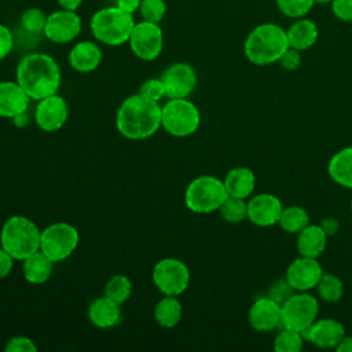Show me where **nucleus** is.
<instances>
[{"instance_id": "33", "label": "nucleus", "mask_w": 352, "mask_h": 352, "mask_svg": "<svg viewBox=\"0 0 352 352\" xmlns=\"http://www.w3.org/2000/svg\"><path fill=\"white\" fill-rule=\"evenodd\" d=\"M47 16L48 15L37 7L26 8L21 15V26L28 33H43L47 23Z\"/></svg>"}, {"instance_id": "36", "label": "nucleus", "mask_w": 352, "mask_h": 352, "mask_svg": "<svg viewBox=\"0 0 352 352\" xmlns=\"http://www.w3.org/2000/svg\"><path fill=\"white\" fill-rule=\"evenodd\" d=\"M139 94L144 98H148L151 100L160 102L162 98H165V88L160 77L148 78L143 81V84L139 88Z\"/></svg>"}, {"instance_id": "48", "label": "nucleus", "mask_w": 352, "mask_h": 352, "mask_svg": "<svg viewBox=\"0 0 352 352\" xmlns=\"http://www.w3.org/2000/svg\"><path fill=\"white\" fill-rule=\"evenodd\" d=\"M351 212H352V201H351Z\"/></svg>"}, {"instance_id": "19", "label": "nucleus", "mask_w": 352, "mask_h": 352, "mask_svg": "<svg viewBox=\"0 0 352 352\" xmlns=\"http://www.w3.org/2000/svg\"><path fill=\"white\" fill-rule=\"evenodd\" d=\"M30 98L16 81L0 82V117L14 118L29 107Z\"/></svg>"}, {"instance_id": "43", "label": "nucleus", "mask_w": 352, "mask_h": 352, "mask_svg": "<svg viewBox=\"0 0 352 352\" xmlns=\"http://www.w3.org/2000/svg\"><path fill=\"white\" fill-rule=\"evenodd\" d=\"M320 226H322V228L326 231L327 235H334V234L337 232L338 227H340L337 219H334V217H326V219H323V221L320 223Z\"/></svg>"}, {"instance_id": "1", "label": "nucleus", "mask_w": 352, "mask_h": 352, "mask_svg": "<svg viewBox=\"0 0 352 352\" xmlns=\"http://www.w3.org/2000/svg\"><path fill=\"white\" fill-rule=\"evenodd\" d=\"M116 126L129 140L147 139L161 126V106L140 94L131 95L117 110Z\"/></svg>"}, {"instance_id": "14", "label": "nucleus", "mask_w": 352, "mask_h": 352, "mask_svg": "<svg viewBox=\"0 0 352 352\" xmlns=\"http://www.w3.org/2000/svg\"><path fill=\"white\" fill-rule=\"evenodd\" d=\"M323 272L318 258L298 256L287 265L285 279L294 292H308L316 287Z\"/></svg>"}, {"instance_id": "15", "label": "nucleus", "mask_w": 352, "mask_h": 352, "mask_svg": "<svg viewBox=\"0 0 352 352\" xmlns=\"http://www.w3.org/2000/svg\"><path fill=\"white\" fill-rule=\"evenodd\" d=\"M67 116V103L60 95L54 94L51 96L37 100V106L34 110V121L41 131H59L66 124Z\"/></svg>"}, {"instance_id": "27", "label": "nucleus", "mask_w": 352, "mask_h": 352, "mask_svg": "<svg viewBox=\"0 0 352 352\" xmlns=\"http://www.w3.org/2000/svg\"><path fill=\"white\" fill-rule=\"evenodd\" d=\"M183 307L177 296H165L154 307L155 322L165 329H172L182 320Z\"/></svg>"}, {"instance_id": "32", "label": "nucleus", "mask_w": 352, "mask_h": 352, "mask_svg": "<svg viewBox=\"0 0 352 352\" xmlns=\"http://www.w3.org/2000/svg\"><path fill=\"white\" fill-rule=\"evenodd\" d=\"M221 217L231 224H236L248 219V201L243 198L227 197L219 208Z\"/></svg>"}, {"instance_id": "37", "label": "nucleus", "mask_w": 352, "mask_h": 352, "mask_svg": "<svg viewBox=\"0 0 352 352\" xmlns=\"http://www.w3.org/2000/svg\"><path fill=\"white\" fill-rule=\"evenodd\" d=\"M6 352H36L37 346L36 344L25 336H16L8 340V342L4 346Z\"/></svg>"}, {"instance_id": "44", "label": "nucleus", "mask_w": 352, "mask_h": 352, "mask_svg": "<svg viewBox=\"0 0 352 352\" xmlns=\"http://www.w3.org/2000/svg\"><path fill=\"white\" fill-rule=\"evenodd\" d=\"M56 1L62 10H67V11H77L82 4V0H56Z\"/></svg>"}, {"instance_id": "47", "label": "nucleus", "mask_w": 352, "mask_h": 352, "mask_svg": "<svg viewBox=\"0 0 352 352\" xmlns=\"http://www.w3.org/2000/svg\"><path fill=\"white\" fill-rule=\"evenodd\" d=\"M333 0H315V4H330Z\"/></svg>"}, {"instance_id": "46", "label": "nucleus", "mask_w": 352, "mask_h": 352, "mask_svg": "<svg viewBox=\"0 0 352 352\" xmlns=\"http://www.w3.org/2000/svg\"><path fill=\"white\" fill-rule=\"evenodd\" d=\"M336 349L338 352H352V336H344Z\"/></svg>"}, {"instance_id": "6", "label": "nucleus", "mask_w": 352, "mask_h": 352, "mask_svg": "<svg viewBox=\"0 0 352 352\" xmlns=\"http://www.w3.org/2000/svg\"><path fill=\"white\" fill-rule=\"evenodd\" d=\"M228 197L223 180L212 175H202L191 180L184 191L186 206L198 214L219 210Z\"/></svg>"}, {"instance_id": "30", "label": "nucleus", "mask_w": 352, "mask_h": 352, "mask_svg": "<svg viewBox=\"0 0 352 352\" xmlns=\"http://www.w3.org/2000/svg\"><path fill=\"white\" fill-rule=\"evenodd\" d=\"M132 293V283L129 278L122 274L113 275L104 285V296L117 304H124L129 300Z\"/></svg>"}, {"instance_id": "22", "label": "nucleus", "mask_w": 352, "mask_h": 352, "mask_svg": "<svg viewBox=\"0 0 352 352\" xmlns=\"http://www.w3.org/2000/svg\"><path fill=\"white\" fill-rule=\"evenodd\" d=\"M327 238L320 224H308L297 234V252L300 256L318 258L326 250Z\"/></svg>"}, {"instance_id": "13", "label": "nucleus", "mask_w": 352, "mask_h": 352, "mask_svg": "<svg viewBox=\"0 0 352 352\" xmlns=\"http://www.w3.org/2000/svg\"><path fill=\"white\" fill-rule=\"evenodd\" d=\"M82 29V22L77 11L58 10L47 16L44 36L55 44H66L73 41Z\"/></svg>"}, {"instance_id": "25", "label": "nucleus", "mask_w": 352, "mask_h": 352, "mask_svg": "<svg viewBox=\"0 0 352 352\" xmlns=\"http://www.w3.org/2000/svg\"><path fill=\"white\" fill-rule=\"evenodd\" d=\"M327 173L333 182L352 190V146L341 148L330 158Z\"/></svg>"}, {"instance_id": "7", "label": "nucleus", "mask_w": 352, "mask_h": 352, "mask_svg": "<svg viewBox=\"0 0 352 352\" xmlns=\"http://www.w3.org/2000/svg\"><path fill=\"white\" fill-rule=\"evenodd\" d=\"M199 122V110L187 98L169 99L161 106V126L172 136H190L198 129Z\"/></svg>"}, {"instance_id": "18", "label": "nucleus", "mask_w": 352, "mask_h": 352, "mask_svg": "<svg viewBox=\"0 0 352 352\" xmlns=\"http://www.w3.org/2000/svg\"><path fill=\"white\" fill-rule=\"evenodd\" d=\"M305 340L318 348H337L345 336V327L341 322L333 318L316 319L304 333Z\"/></svg>"}, {"instance_id": "23", "label": "nucleus", "mask_w": 352, "mask_h": 352, "mask_svg": "<svg viewBox=\"0 0 352 352\" xmlns=\"http://www.w3.org/2000/svg\"><path fill=\"white\" fill-rule=\"evenodd\" d=\"M286 34H287V41L290 48L305 51L318 41L319 29L312 19L302 16L296 19L286 29Z\"/></svg>"}, {"instance_id": "41", "label": "nucleus", "mask_w": 352, "mask_h": 352, "mask_svg": "<svg viewBox=\"0 0 352 352\" xmlns=\"http://www.w3.org/2000/svg\"><path fill=\"white\" fill-rule=\"evenodd\" d=\"M14 257L7 253L3 248H0V280L7 278L12 270Z\"/></svg>"}, {"instance_id": "12", "label": "nucleus", "mask_w": 352, "mask_h": 352, "mask_svg": "<svg viewBox=\"0 0 352 352\" xmlns=\"http://www.w3.org/2000/svg\"><path fill=\"white\" fill-rule=\"evenodd\" d=\"M160 78L165 88V98L168 99L188 98L198 81L195 69L186 62L170 65L162 72Z\"/></svg>"}, {"instance_id": "40", "label": "nucleus", "mask_w": 352, "mask_h": 352, "mask_svg": "<svg viewBox=\"0 0 352 352\" xmlns=\"http://www.w3.org/2000/svg\"><path fill=\"white\" fill-rule=\"evenodd\" d=\"M14 48V34L11 29L0 23V60L4 59Z\"/></svg>"}, {"instance_id": "31", "label": "nucleus", "mask_w": 352, "mask_h": 352, "mask_svg": "<svg viewBox=\"0 0 352 352\" xmlns=\"http://www.w3.org/2000/svg\"><path fill=\"white\" fill-rule=\"evenodd\" d=\"M305 337L301 331L282 327L274 340V349L276 352H300L304 346Z\"/></svg>"}, {"instance_id": "5", "label": "nucleus", "mask_w": 352, "mask_h": 352, "mask_svg": "<svg viewBox=\"0 0 352 352\" xmlns=\"http://www.w3.org/2000/svg\"><path fill=\"white\" fill-rule=\"evenodd\" d=\"M133 26V15L122 11L117 6L98 10L89 21V29L94 38L110 47H118L128 43Z\"/></svg>"}, {"instance_id": "16", "label": "nucleus", "mask_w": 352, "mask_h": 352, "mask_svg": "<svg viewBox=\"0 0 352 352\" xmlns=\"http://www.w3.org/2000/svg\"><path fill=\"white\" fill-rule=\"evenodd\" d=\"M283 205L280 199L270 192L256 194L248 201V219L258 227L278 224Z\"/></svg>"}, {"instance_id": "39", "label": "nucleus", "mask_w": 352, "mask_h": 352, "mask_svg": "<svg viewBox=\"0 0 352 352\" xmlns=\"http://www.w3.org/2000/svg\"><path fill=\"white\" fill-rule=\"evenodd\" d=\"M280 63V66L286 70H296L300 67L301 65V51L294 50V48H287L283 55L280 56V59L278 60Z\"/></svg>"}, {"instance_id": "24", "label": "nucleus", "mask_w": 352, "mask_h": 352, "mask_svg": "<svg viewBox=\"0 0 352 352\" xmlns=\"http://www.w3.org/2000/svg\"><path fill=\"white\" fill-rule=\"evenodd\" d=\"M223 183L230 197L246 199L254 191L256 176L250 168L236 166L227 172Z\"/></svg>"}, {"instance_id": "42", "label": "nucleus", "mask_w": 352, "mask_h": 352, "mask_svg": "<svg viewBox=\"0 0 352 352\" xmlns=\"http://www.w3.org/2000/svg\"><path fill=\"white\" fill-rule=\"evenodd\" d=\"M142 0H116V6L118 8H121L122 11L128 12V14H135L136 11H139Z\"/></svg>"}, {"instance_id": "4", "label": "nucleus", "mask_w": 352, "mask_h": 352, "mask_svg": "<svg viewBox=\"0 0 352 352\" xmlns=\"http://www.w3.org/2000/svg\"><path fill=\"white\" fill-rule=\"evenodd\" d=\"M41 230L26 216L8 217L0 230V245L14 260H25L40 250Z\"/></svg>"}, {"instance_id": "2", "label": "nucleus", "mask_w": 352, "mask_h": 352, "mask_svg": "<svg viewBox=\"0 0 352 352\" xmlns=\"http://www.w3.org/2000/svg\"><path fill=\"white\" fill-rule=\"evenodd\" d=\"M16 82L30 99L40 100L58 92L60 87V69L48 54L30 52L18 62Z\"/></svg>"}, {"instance_id": "9", "label": "nucleus", "mask_w": 352, "mask_h": 352, "mask_svg": "<svg viewBox=\"0 0 352 352\" xmlns=\"http://www.w3.org/2000/svg\"><path fill=\"white\" fill-rule=\"evenodd\" d=\"M319 315V301L308 292H294L282 302V327L304 333Z\"/></svg>"}, {"instance_id": "26", "label": "nucleus", "mask_w": 352, "mask_h": 352, "mask_svg": "<svg viewBox=\"0 0 352 352\" xmlns=\"http://www.w3.org/2000/svg\"><path fill=\"white\" fill-rule=\"evenodd\" d=\"M23 278L32 285H41L47 282L52 274L54 261L50 260L41 250L30 254L22 260Z\"/></svg>"}, {"instance_id": "17", "label": "nucleus", "mask_w": 352, "mask_h": 352, "mask_svg": "<svg viewBox=\"0 0 352 352\" xmlns=\"http://www.w3.org/2000/svg\"><path fill=\"white\" fill-rule=\"evenodd\" d=\"M248 320L257 331H272L282 326V304L271 296L260 297L249 308Z\"/></svg>"}, {"instance_id": "29", "label": "nucleus", "mask_w": 352, "mask_h": 352, "mask_svg": "<svg viewBox=\"0 0 352 352\" xmlns=\"http://www.w3.org/2000/svg\"><path fill=\"white\" fill-rule=\"evenodd\" d=\"M318 296L324 302H337L344 296V283L342 280L330 272H323L322 278L316 285Z\"/></svg>"}, {"instance_id": "21", "label": "nucleus", "mask_w": 352, "mask_h": 352, "mask_svg": "<svg viewBox=\"0 0 352 352\" xmlns=\"http://www.w3.org/2000/svg\"><path fill=\"white\" fill-rule=\"evenodd\" d=\"M88 319L98 329H110L120 323L121 308L109 297H98L88 307Z\"/></svg>"}, {"instance_id": "38", "label": "nucleus", "mask_w": 352, "mask_h": 352, "mask_svg": "<svg viewBox=\"0 0 352 352\" xmlns=\"http://www.w3.org/2000/svg\"><path fill=\"white\" fill-rule=\"evenodd\" d=\"M330 6L337 19L352 22V0H333Z\"/></svg>"}, {"instance_id": "20", "label": "nucleus", "mask_w": 352, "mask_h": 352, "mask_svg": "<svg viewBox=\"0 0 352 352\" xmlns=\"http://www.w3.org/2000/svg\"><path fill=\"white\" fill-rule=\"evenodd\" d=\"M103 58L100 47L91 40H82L69 52V65L78 73H89L98 69Z\"/></svg>"}, {"instance_id": "28", "label": "nucleus", "mask_w": 352, "mask_h": 352, "mask_svg": "<svg viewBox=\"0 0 352 352\" xmlns=\"http://www.w3.org/2000/svg\"><path fill=\"white\" fill-rule=\"evenodd\" d=\"M278 224L286 232L298 234L304 227L309 224V214L302 206L298 205L283 206Z\"/></svg>"}, {"instance_id": "10", "label": "nucleus", "mask_w": 352, "mask_h": 352, "mask_svg": "<svg viewBox=\"0 0 352 352\" xmlns=\"http://www.w3.org/2000/svg\"><path fill=\"white\" fill-rule=\"evenodd\" d=\"M153 282L164 296H180L190 285V270L182 260L165 257L154 265Z\"/></svg>"}, {"instance_id": "45", "label": "nucleus", "mask_w": 352, "mask_h": 352, "mask_svg": "<svg viewBox=\"0 0 352 352\" xmlns=\"http://www.w3.org/2000/svg\"><path fill=\"white\" fill-rule=\"evenodd\" d=\"M12 124H14L16 128H23V126H26V125L29 124V114H28V110L23 111V113H21V114H18V116H15V117L12 118Z\"/></svg>"}, {"instance_id": "35", "label": "nucleus", "mask_w": 352, "mask_h": 352, "mask_svg": "<svg viewBox=\"0 0 352 352\" xmlns=\"http://www.w3.org/2000/svg\"><path fill=\"white\" fill-rule=\"evenodd\" d=\"M139 14L143 21L160 23L166 14V4L164 0H142Z\"/></svg>"}, {"instance_id": "34", "label": "nucleus", "mask_w": 352, "mask_h": 352, "mask_svg": "<svg viewBox=\"0 0 352 352\" xmlns=\"http://www.w3.org/2000/svg\"><path fill=\"white\" fill-rule=\"evenodd\" d=\"M278 10L287 18L298 19L312 10L315 0H276Z\"/></svg>"}, {"instance_id": "3", "label": "nucleus", "mask_w": 352, "mask_h": 352, "mask_svg": "<svg viewBox=\"0 0 352 352\" xmlns=\"http://www.w3.org/2000/svg\"><path fill=\"white\" fill-rule=\"evenodd\" d=\"M287 48L286 29L274 22H264L254 26L243 43L245 56L250 63L257 66L278 62Z\"/></svg>"}, {"instance_id": "8", "label": "nucleus", "mask_w": 352, "mask_h": 352, "mask_svg": "<svg viewBox=\"0 0 352 352\" xmlns=\"http://www.w3.org/2000/svg\"><path fill=\"white\" fill-rule=\"evenodd\" d=\"M80 241L78 231L74 226L59 221L41 230L40 250L54 263L63 261L76 250Z\"/></svg>"}, {"instance_id": "49", "label": "nucleus", "mask_w": 352, "mask_h": 352, "mask_svg": "<svg viewBox=\"0 0 352 352\" xmlns=\"http://www.w3.org/2000/svg\"><path fill=\"white\" fill-rule=\"evenodd\" d=\"M0 1H1V0H0Z\"/></svg>"}, {"instance_id": "11", "label": "nucleus", "mask_w": 352, "mask_h": 352, "mask_svg": "<svg viewBox=\"0 0 352 352\" xmlns=\"http://www.w3.org/2000/svg\"><path fill=\"white\" fill-rule=\"evenodd\" d=\"M128 44L131 51L142 60H154L164 48V33L160 23L140 21L135 22Z\"/></svg>"}]
</instances>
